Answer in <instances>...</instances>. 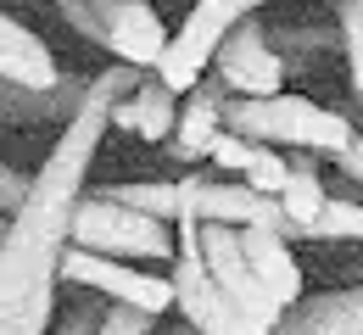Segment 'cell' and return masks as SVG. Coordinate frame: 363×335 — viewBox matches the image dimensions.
<instances>
[{
	"label": "cell",
	"mask_w": 363,
	"mask_h": 335,
	"mask_svg": "<svg viewBox=\"0 0 363 335\" xmlns=\"http://www.w3.org/2000/svg\"><path fill=\"white\" fill-rule=\"evenodd\" d=\"M179 106H184V96L162 73H145L140 90H129L112 106V129H123V135H135L145 145H162V140H174V129H179Z\"/></svg>",
	"instance_id": "4fadbf2b"
},
{
	"label": "cell",
	"mask_w": 363,
	"mask_h": 335,
	"mask_svg": "<svg viewBox=\"0 0 363 335\" xmlns=\"http://www.w3.org/2000/svg\"><path fill=\"white\" fill-rule=\"evenodd\" d=\"M106 195H118V201H129V207H145V212H157V218H179V179H168V185H101Z\"/></svg>",
	"instance_id": "ffe728a7"
},
{
	"label": "cell",
	"mask_w": 363,
	"mask_h": 335,
	"mask_svg": "<svg viewBox=\"0 0 363 335\" xmlns=\"http://www.w3.org/2000/svg\"><path fill=\"white\" fill-rule=\"evenodd\" d=\"M213 73L229 84V96H279L291 62L279 56L274 34L257 23V11H252V17H240L224 34V45L213 56Z\"/></svg>",
	"instance_id": "ba28073f"
},
{
	"label": "cell",
	"mask_w": 363,
	"mask_h": 335,
	"mask_svg": "<svg viewBox=\"0 0 363 335\" xmlns=\"http://www.w3.org/2000/svg\"><path fill=\"white\" fill-rule=\"evenodd\" d=\"M34 191V174H23V168H11V162H0V212H17L23 201Z\"/></svg>",
	"instance_id": "d4e9b609"
},
{
	"label": "cell",
	"mask_w": 363,
	"mask_h": 335,
	"mask_svg": "<svg viewBox=\"0 0 363 335\" xmlns=\"http://www.w3.org/2000/svg\"><path fill=\"white\" fill-rule=\"evenodd\" d=\"M352 106H358V112H363V96H352Z\"/></svg>",
	"instance_id": "f1b7e54d"
},
{
	"label": "cell",
	"mask_w": 363,
	"mask_h": 335,
	"mask_svg": "<svg viewBox=\"0 0 363 335\" xmlns=\"http://www.w3.org/2000/svg\"><path fill=\"white\" fill-rule=\"evenodd\" d=\"M179 218H218V224H240V229L246 224H274L291 240H302V229L291 224L279 195L252 191L246 179H218L213 168H196V174L179 179Z\"/></svg>",
	"instance_id": "52a82bcc"
},
{
	"label": "cell",
	"mask_w": 363,
	"mask_h": 335,
	"mask_svg": "<svg viewBox=\"0 0 363 335\" xmlns=\"http://www.w3.org/2000/svg\"><path fill=\"white\" fill-rule=\"evenodd\" d=\"M224 123L246 140L263 145H291V151H313V157H341L358 140V123L347 112H330L308 96H229Z\"/></svg>",
	"instance_id": "7a4b0ae2"
},
{
	"label": "cell",
	"mask_w": 363,
	"mask_h": 335,
	"mask_svg": "<svg viewBox=\"0 0 363 335\" xmlns=\"http://www.w3.org/2000/svg\"><path fill=\"white\" fill-rule=\"evenodd\" d=\"M179 229V257H174V290H179V313L196 335H274L263 324H252L235 296L218 285V274L207 268L201 251V218H174Z\"/></svg>",
	"instance_id": "277c9868"
},
{
	"label": "cell",
	"mask_w": 363,
	"mask_h": 335,
	"mask_svg": "<svg viewBox=\"0 0 363 335\" xmlns=\"http://www.w3.org/2000/svg\"><path fill=\"white\" fill-rule=\"evenodd\" d=\"M201 251H207V268L218 274V285L235 296V307H240L252 324L274 330V324L285 319V307L274 302V290L263 285V280H257V268L246 263V240H240V224L201 218Z\"/></svg>",
	"instance_id": "9c48e42d"
},
{
	"label": "cell",
	"mask_w": 363,
	"mask_h": 335,
	"mask_svg": "<svg viewBox=\"0 0 363 335\" xmlns=\"http://www.w3.org/2000/svg\"><path fill=\"white\" fill-rule=\"evenodd\" d=\"M95 330H101V307H90V302L67 307V313H62V324H56V335H95Z\"/></svg>",
	"instance_id": "484cf974"
},
{
	"label": "cell",
	"mask_w": 363,
	"mask_h": 335,
	"mask_svg": "<svg viewBox=\"0 0 363 335\" xmlns=\"http://www.w3.org/2000/svg\"><path fill=\"white\" fill-rule=\"evenodd\" d=\"M0 79H17V84H62L67 73H56V56L45 50V40L34 34V28H23L17 17H6L0 11Z\"/></svg>",
	"instance_id": "2e32d148"
},
{
	"label": "cell",
	"mask_w": 363,
	"mask_h": 335,
	"mask_svg": "<svg viewBox=\"0 0 363 335\" xmlns=\"http://www.w3.org/2000/svg\"><path fill=\"white\" fill-rule=\"evenodd\" d=\"M279 151H285V145H263V140H257L252 162H246V174H240L252 191H263V195H279V191H285V179H291V162H285Z\"/></svg>",
	"instance_id": "44dd1931"
},
{
	"label": "cell",
	"mask_w": 363,
	"mask_h": 335,
	"mask_svg": "<svg viewBox=\"0 0 363 335\" xmlns=\"http://www.w3.org/2000/svg\"><path fill=\"white\" fill-rule=\"evenodd\" d=\"M263 6H291V0H196V6L184 11L179 34H174V45H168V56H162L157 73L184 96L196 79L213 73V56H218V45H224V34L240 23V17L263 11Z\"/></svg>",
	"instance_id": "5b68a950"
},
{
	"label": "cell",
	"mask_w": 363,
	"mask_h": 335,
	"mask_svg": "<svg viewBox=\"0 0 363 335\" xmlns=\"http://www.w3.org/2000/svg\"><path fill=\"white\" fill-rule=\"evenodd\" d=\"M274 45H279V56L291 62H318V56H330V50L341 45V28H269Z\"/></svg>",
	"instance_id": "d6986e66"
},
{
	"label": "cell",
	"mask_w": 363,
	"mask_h": 335,
	"mask_svg": "<svg viewBox=\"0 0 363 335\" xmlns=\"http://www.w3.org/2000/svg\"><path fill=\"white\" fill-rule=\"evenodd\" d=\"M151 67L118 62L90 79L84 106L56 129L50 157L34 168V191L11 212V235L0 246V335H45L56 319V280L62 257L73 246V212L84 201V179L101 151V135L112 129V106L140 90Z\"/></svg>",
	"instance_id": "6da1fadb"
},
{
	"label": "cell",
	"mask_w": 363,
	"mask_h": 335,
	"mask_svg": "<svg viewBox=\"0 0 363 335\" xmlns=\"http://www.w3.org/2000/svg\"><path fill=\"white\" fill-rule=\"evenodd\" d=\"M330 162H335V168H341V174H347V179H352V185L363 191V135H358L352 145H347L341 157H330Z\"/></svg>",
	"instance_id": "4316f807"
},
{
	"label": "cell",
	"mask_w": 363,
	"mask_h": 335,
	"mask_svg": "<svg viewBox=\"0 0 363 335\" xmlns=\"http://www.w3.org/2000/svg\"><path fill=\"white\" fill-rule=\"evenodd\" d=\"M318 240H363V207L358 201H324Z\"/></svg>",
	"instance_id": "7402d4cb"
},
{
	"label": "cell",
	"mask_w": 363,
	"mask_h": 335,
	"mask_svg": "<svg viewBox=\"0 0 363 335\" xmlns=\"http://www.w3.org/2000/svg\"><path fill=\"white\" fill-rule=\"evenodd\" d=\"M168 45H174V34L162 28V17L145 0H101V50L157 73Z\"/></svg>",
	"instance_id": "30bf717a"
},
{
	"label": "cell",
	"mask_w": 363,
	"mask_h": 335,
	"mask_svg": "<svg viewBox=\"0 0 363 335\" xmlns=\"http://www.w3.org/2000/svg\"><path fill=\"white\" fill-rule=\"evenodd\" d=\"M285 212H291V224L302 229V240H318V218H324V174H318L313 162H291V179H285Z\"/></svg>",
	"instance_id": "e0dca14e"
},
{
	"label": "cell",
	"mask_w": 363,
	"mask_h": 335,
	"mask_svg": "<svg viewBox=\"0 0 363 335\" xmlns=\"http://www.w3.org/2000/svg\"><path fill=\"white\" fill-rule=\"evenodd\" d=\"M90 96V79H62V84H17V79H0V123L11 129H62Z\"/></svg>",
	"instance_id": "8fae6325"
},
{
	"label": "cell",
	"mask_w": 363,
	"mask_h": 335,
	"mask_svg": "<svg viewBox=\"0 0 363 335\" xmlns=\"http://www.w3.org/2000/svg\"><path fill=\"white\" fill-rule=\"evenodd\" d=\"M62 280L67 285H84V290H101L106 302H135L145 313H168L179 307V290H174V274H151L140 268L135 257H106V251H90V246H67L62 257Z\"/></svg>",
	"instance_id": "8992f818"
},
{
	"label": "cell",
	"mask_w": 363,
	"mask_h": 335,
	"mask_svg": "<svg viewBox=\"0 0 363 335\" xmlns=\"http://www.w3.org/2000/svg\"><path fill=\"white\" fill-rule=\"evenodd\" d=\"M335 28H341V56L352 96H363V0H335Z\"/></svg>",
	"instance_id": "ac0fdd59"
},
{
	"label": "cell",
	"mask_w": 363,
	"mask_h": 335,
	"mask_svg": "<svg viewBox=\"0 0 363 335\" xmlns=\"http://www.w3.org/2000/svg\"><path fill=\"white\" fill-rule=\"evenodd\" d=\"M6 235H11V212H0V246H6Z\"/></svg>",
	"instance_id": "83f0119b"
},
{
	"label": "cell",
	"mask_w": 363,
	"mask_h": 335,
	"mask_svg": "<svg viewBox=\"0 0 363 335\" xmlns=\"http://www.w3.org/2000/svg\"><path fill=\"white\" fill-rule=\"evenodd\" d=\"M151 319H157V313H145L135 302H112V307L101 313V330L95 335H151Z\"/></svg>",
	"instance_id": "cb8c5ba5"
},
{
	"label": "cell",
	"mask_w": 363,
	"mask_h": 335,
	"mask_svg": "<svg viewBox=\"0 0 363 335\" xmlns=\"http://www.w3.org/2000/svg\"><path fill=\"white\" fill-rule=\"evenodd\" d=\"M240 240H246V263L257 268V280H263V285L274 290V302L291 313V307L302 302V263H296V251H291V235L274 229V224H246Z\"/></svg>",
	"instance_id": "5bb4252c"
},
{
	"label": "cell",
	"mask_w": 363,
	"mask_h": 335,
	"mask_svg": "<svg viewBox=\"0 0 363 335\" xmlns=\"http://www.w3.org/2000/svg\"><path fill=\"white\" fill-rule=\"evenodd\" d=\"M224 106H229V84L213 73V79H196L190 90H184V106H179V129H174V140L168 151L179 157V162H207L213 157V145L224 135Z\"/></svg>",
	"instance_id": "7c38bea8"
},
{
	"label": "cell",
	"mask_w": 363,
	"mask_h": 335,
	"mask_svg": "<svg viewBox=\"0 0 363 335\" xmlns=\"http://www.w3.org/2000/svg\"><path fill=\"white\" fill-rule=\"evenodd\" d=\"M274 335H363V285L302 296L274 324Z\"/></svg>",
	"instance_id": "9a60e30c"
},
{
	"label": "cell",
	"mask_w": 363,
	"mask_h": 335,
	"mask_svg": "<svg viewBox=\"0 0 363 335\" xmlns=\"http://www.w3.org/2000/svg\"><path fill=\"white\" fill-rule=\"evenodd\" d=\"M73 246H90L106 257H179V229L145 207H129L106 191H84L79 212H73Z\"/></svg>",
	"instance_id": "3957f363"
},
{
	"label": "cell",
	"mask_w": 363,
	"mask_h": 335,
	"mask_svg": "<svg viewBox=\"0 0 363 335\" xmlns=\"http://www.w3.org/2000/svg\"><path fill=\"white\" fill-rule=\"evenodd\" d=\"M252 151H257V140H246V135H235V129H224L207 162H213L218 174H235V179H240V174H246V162H252Z\"/></svg>",
	"instance_id": "603a6c76"
}]
</instances>
